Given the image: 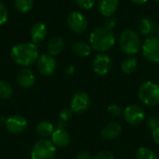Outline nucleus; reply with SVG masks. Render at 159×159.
I'll use <instances>...</instances> for the list:
<instances>
[{
  "label": "nucleus",
  "mask_w": 159,
  "mask_h": 159,
  "mask_svg": "<svg viewBox=\"0 0 159 159\" xmlns=\"http://www.w3.org/2000/svg\"><path fill=\"white\" fill-rule=\"evenodd\" d=\"M131 2H133L134 4H138V5H143L145 4L146 2H148L149 0H130Z\"/></svg>",
  "instance_id": "f704fd0d"
},
{
  "label": "nucleus",
  "mask_w": 159,
  "mask_h": 159,
  "mask_svg": "<svg viewBox=\"0 0 159 159\" xmlns=\"http://www.w3.org/2000/svg\"><path fill=\"white\" fill-rule=\"evenodd\" d=\"M34 0H14L16 9L20 13H28L34 7Z\"/></svg>",
  "instance_id": "5701e85b"
},
{
  "label": "nucleus",
  "mask_w": 159,
  "mask_h": 159,
  "mask_svg": "<svg viewBox=\"0 0 159 159\" xmlns=\"http://www.w3.org/2000/svg\"><path fill=\"white\" fill-rule=\"evenodd\" d=\"M73 114H74V112L72 111L71 108L70 109L69 108H65V109H62L61 110V112L60 114V117L63 121H68V120H70L72 118Z\"/></svg>",
  "instance_id": "c85d7f7f"
},
{
  "label": "nucleus",
  "mask_w": 159,
  "mask_h": 159,
  "mask_svg": "<svg viewBox=\"0 0 159 159\" xmlns=\"http://www.w3.org/2000/svg\"><path fill=\"white\" fill-rule=\"evenodd\" d=\"M35 131L40 137H42L43 139H46V138L52 135V133L54 131V128H53V125L50 122H48L47 120H44V121H40L36 125Z\"/></svg>",
  "instance_id": "412c9836"
},
{
  "label": "nucleus",
  "mask_w": 159,
  "mask_h": 159,
  "mask_svg": "<svg viewBox=\"0 0 159 159\" xmlns=\"http://www.w3.org/2000/svg\"><path fill=\"white\" fill-rule=\"evenodd\" d=\"M12 61L20 66H30L38 59V49L34 43H21L12 48L10 52Z\"/></svg>",
  "instance_id": "f257e3e1"
},
{
  "label": "nucleus",
  "mask_w": 159,
  "mask_h": 159,
  "mask_svg": "<svg viewBox=\"0 0 159 159\" xmlns=\"http://www.w3.org/2000/svg\"><path fill=\"white\" fill-rule=\"evenodd\" d=\"M152 135H153V139H154V141L159 144V126L157 128H156L155 129H153V133H152Z\"/></svg>",
  "instance_id": "72a5a7b5"
},
{
  "label": "nucleus",
  "mask_w": 159,
  "mask_h": 159,
  "mask_svg": "<svg viewBox=\"0 0 159 159\" xmlns=\"http://www.w3.org/2000/svg\"><path fill=\"white\" fill-rule=\"evenodd\" d=\"M75 2L83 9H90L95 4V0H75Z\"/></svg>",
  "instance_id": "cd10ccee"
},
{
  "label": "nucleus",
  "mask_w": 159,
  "mask_h": 159,
  "mask_svg": "<svg viewBox=\"0 0 159 159\" xmlns=\"http://www.w3.org/2000/svg\"><path fill=\"white\" fill-rule=\"evenodd\" d=\"M67 24L69 28L76 34L84 33L89 26L88 19L80 12H72L67 17Z\"/></svg>",
  "instance_id": "1a4fd4ad"
},
{
  "label": "nucleus",
  "mask_w": 159,
  "mask_h": 159,
  "mask_svg": "<svg viewBox=\"0 0 159 159\" xmlns=\"http://www.w3.org/2000/svg\"><path fill=\"white\" fill-rule=\"evenodd\" d=\"M56 67L57 61L54 57L49 54H43L36 61V69L42 75H51L55 72Z\"/></svg>",
  "instance_id": "0eeeda50"
},
{
  "label": "nucleus",
  "mask_w": 159,
  "mask_h": 159,
  "mask_svg": "<svg viewBox=\"0 0 159 159\" xmlns=\"http://www.w3.org/2000/svg\"><path fill=\"white\" fill-rule=\"evenodd\" d=\"M124 118L129 125L138 126L143 122L145 118V113L141 106L132 104L126 107L124 111Z\"/></svg>",
  "instance_id": "6e6552de"
},
{
  "label": "nucleus",
  "mask_w": 159,
  "mask_h": 159,
  "mask_svg": "<svg viewBox=\"0 0 159 159\" xmlns=\"http://www.w3.org/2000/svg\"><path fill=\"white\" fill-rule=\"evenodd\" d=\"M93 159H115V156L110 151H102Z\"/></svg>",
  "instance_id": "c756f323"
},
{
  "label": "nucleus",
  "mask_w": 159,
  "mask_h": 159,
  "mask_svg": "<svg viewBox=\"0 0 159 159\" xmlns=\"http://www.w3.org/2000/svg\"><path fill=\"white\" fill-rule=\"evenodd\" d=\"M148 126L152 129H155L156 128H157L159 126V120L157 117H152L150 118L149 122H148Z\"/></svg>",
  "instance_id": "2f4dec72"
},
{
  "label": "nucleus",
  "mask_w": 159,
  "mask_h": 159,
  "mask_svg": "<svg viewBox=\"0 0 159 159\" xmlns=\"http://www.w3.org/2000/svg\"><path fill=\"white\" fill-rule=\"evenodd\" d=\"M121 131H122V128L119 124L110 123L102 129L101 132V136L103 140L110 141V140H114L117 138L120 135Z\"/></svg>",
  "instance_id": "f3484780"
},
{
  "label": "nucleus",
  "mask_w": 159,
  "mask_h": 159,
  "mask_svg": "<svg viewBox=\"0 0 159 159\" xmlns=\"http://www.w3.org/2000/svg\"><path fill=\"white\" fill-rule=\"evenodd\" d=\"M90 104L89 97L85 92H77L74 95L71 101V109L75 114L85 113Z\"/></svg>",
  "instance_id": "9b49d317"
},
{
  "label": "nucleus",
  "mask_w": 159,
  "mask_h": 159,
  "mask_svg": "<svg viewBox=\"0 0 159 159\" xmlns=\"http://www.w3.org/2000/svg\"><path fill=\"white\" fill-rule=\"evenodd\" d=\"M139 28H140L141 33L147 36H151L156 32V29H157L155 22L150 18H147V17H143L141 19L140 23H139Z\"/></svg>",
  "instance_id": "aec40b11"
},
{
  "label": "nucleus",
  "mask_w": 159,
  "mask_h": 159,
  "mask_svg": "<svg viewBox=\"0 0 159 159\" xmlns=\"http://www.w3.org/2000/svg\"><path fill=\"white\" fill-rule=\"evenodd\" d=\"M107 112L112 116H115V117H119L121 115H122V108L117 105V104H113V105H110L107 109Z\"/></svg>",
  "instance_id": "a878e982"
},
{
  "label": "nucleus",
  "mask_w": 159,
  "mask_h": 159,
  "mask_svg": "<svg viewBox=\"0 0 159 159\" xmlns=\"http://www.w3.org/2000/svg\"><path fill=\"white\" fill-rule=\"evenodd\" d=\"M158 81H159V78H158Z\"/></svg>",
  "instance_id": "4c0bfd02"
},
{
  "label": "nucleus",
  "mask_w": 159,
  "mask_h": 159,
  "mask_svg": "<svg viewBox=\"0 0 159 159\" xmlns=\"http://www.w3.org/2000/svg\"><path fill=\"white\" fill-rule=\"evenodd\" d=\"M143 54L151 62H159V38L157 36L147 37L143 44Z\"/></svg>",
  "instance_id": "423d86ee"
},
{
  "label": "nucleus",
  "mask_w": 159,
  "mask_h": 159,
  "mask_svg": "<svg viewBox=\"0 0 159 159\" xmlns=\"http://www.w3.org/2000/svg\"><path fill=\"white\" fill-rule=\"evenodd\" d=\"M118 0H99L98 9L105 17L109 18L116 11Z\"/></svg>",
  "instance_id": "2eb2a0df"
},
{
  "label": "nucleus",
  "mask_w": 159,
  "mask_h": 159,
  "mask_svg": "<svg viewBox=\"0 0 159 159\" xmlns=\"http://www.w3.org/2000/svg\"><path fill=\"white\" fill-rule=\"evenodd\" d=\"M77 159H93V157L89 152H81L80 154H78Z\"/></svg>",
  "instance_id": "473e14b6"
},
{
  "label": "nucleus",
  "mask_w": 159,
  "mask_h": 159,
  "mask_svg": "<svg viewBox=\"0 0 159 159\" xmlns=\"http://www.w3.org/2000/svg\"><path fill=\"white\" fill-rule=\"evenodd\" d=\"M47 34H48L47 26L42 22L35 23L30 31V35H31V38H32L34 44L42 42L46 38Z\"/></svg>",
  "instance_id": "dca6fc26"
},
{
  "label": "nucleus",
  "mask_w": 159,
  "mask_h": 159,
  "mask_svg": "<svg viewBox=\"0 0 159 159\" xmlns=\"http://www.w3.org/2000/svg\"><path fill=\"white\" fill-rule=\"evenodd\" d=\"M140 100L148 106H156L159 103V85L147 81L139 88Z\"/></svg>",
  "instance_id": "20e7f679"
},
{
  "label": "nucleus",
  "mask_w": 159,
  "mask_h": 159,
  "mask_svg": "<svg viewBox=\"0 0 159 159\" xmlns=\"http://www.w3.org/2000/svg\"><path fill=\"white\" fill-rule=\"evenodd\" d=\"M35 82V75L30 69H22L17 75V83L22 89L31 88Z\"/></svg>",
  "instance_id": "ddd939ff"
},
{
  "label": "nucleus",
  "mask_w": 159,
  "mask_h": 159,
  "mask_svg": "<svg viewBox=\"0 0 159 159\" xmlns=\"http://www.w3.org/2000/svg\"><path fill=\"white\" fill-rule=\"evenodd\" d=\"M112 66V61L109 55L105 53L98 54L93 61V70L98 75H105L109 73Z\"/></svg>",
  "instance_id": "f8f14e48"
},
{
  "label": "nucleus",
  "mask_w": 159,
  "mask_h": 159,
  "mask_svg": "<svg viewBox=\"0 0 159 159\" xmlns=\"http://www.w3.org/2000/svg\"><path fill=\"white\" fill-rule=\"evenodd\" d=\"M5 126L7 130L11 134H20L23 132L27 127L26 119L20 115H14L9 116L6 122Z\"/></svg>",
  "instance_id": "9d476101"
},
{
  "label": "nucleus",
  "mask_w": 159,
  "mask_h": 159,
  "mask_svg": "<svg viewBox=\"0 0 159 159\" xmlns=\"http://www.w3.org/2000/svg\"><path fill=\"white\" fill-rule=\"evenodd\" d=\"M137 159H158L157 154L148 147H141L137 152Z\"/></svg>",
  "instance_id": "393cba45"
},
{
  "label": "nucleus",
  "mask_w": 159,
  "mask_h": 159,
  "mask_svg": "<svg viewBox=\"0 0 159 159\" xmlns=\"http://www.w3.org/2000/svg\"><path fill=\"white\" fill-rule=\"evenodd\" d=\"M137 66H138V61L133 57L125 59L121 63L122 71L127 75H130V74L134 73L137 69Z\"/></svg>",
  "instance_id": "4be33fe9"
},
{
  "label": "nucleus",
  "mask_w": 159,
  "mask_h": 159,
  "mask_svg": "<svg viewBox=\"0 0 159 159\" xmlns=\"http://www.w3.org/2000/svg\"><path fill=\"white\" fill-rule=\"evenodd\" d=\"M13 94L12 87L9 83L4 80H0V99L7 100L9 99Z\"/></svg>",
  "instance_id": "b1692460"
},
{
  "label": "nucleus",
  "mask_w": 159,
  "mask_h": 159,
  "mask_svg": "<svg viewBox=\"0 0 159 159\" xmlns=\"http://www.w3.org/2000/svg\"><path fill=\"white\" fill-rule=\"evenodd\" d=\"M64 47H65L64 40L60 36H54L48 41L47 48H48V52L49 55L56 56L62 52V50L64 49Z\"/></svg>",
  "instance_id": "a211bd4d"
},
{
  "label": "nucleus",
  "mask_w": 159,
  "mask_h": 159,
  "mask_svg": "<svg viewBox=\"0 0 159 159\" xmlns=\"http://www.w3.org/2000/svg\"><path fill=\"white\" fill-rule=\"evenodd\" d=\"M72 50L75 55L79 57H88L90 55L92 48L90 45H89L84 41H77L73 44Z\"/></svg>",
  "instance_id": "6ab92c4d"
},
{
  "label": "nucleus",
  "mask_w": 159,
  "mask_h": 159,
  "mask_svg": "<svg viewBox=\"0 0 159 159\" xmlns=\"http://www.w3.org/2000/svg\"><path fill=\"white\" fill-rule=\"evenodd\" d=\"M71 141L70 134L63 129H57L51 135V142L56 147H65Z\"/></svg>",
  "instance_id": "4468645a"
},
{
  "label": "nucleus",
  "mask_w": 159,
  "mask_h": 159,
  "mask_svg": "<svg viewBox=\"0 0 159 159\" xmlns=\"http://www.w3.org/2000/svg\"><path fill=\"white\" fill-rule=\"evenodd\" d=\"M156 2H157V3H159V0H155Z\"/></svg>",
  "instance_id": "e433bc0d"
},
{
  "label": "nucleus",
  "mask_w": 159,
  "mask_h": 159,
  "mask_svg": "<svg viewBox=\"0 0 159 159\" xmlns=\"http://www.w3.org/2000/svg\"><path fill=\"white\" fill-rule=\"evenodd\" d=\"M156 34H157V36L159 38V27H157V29H156Z\"/></svg>",
  "instance_id": "c9c22d12"
},
{
  "label": "nucleus",
  "mask_w": 159,
  "mask_h": 159,
  "mask_svg": "<svg viewBox=\"0 0 159 159\" xmlns=\"http://www.w3.org/2000/svg\"><path fill=\"white\" fill-rule=\"evenodd\" d=\"M89 42L92 49L100 52H104L111 49L116 42L113 32L104 26L96 27L90 34Z\"/></svg>",
  "instance_id": "f03ea898"
},
{
  "label": "nucleus",
  "mask_w": 159,
  "mask_h": 159,
  "mask_svg": "<svg viewBox=\"0 0 159 159\" xmlns=\"http://www.w3.org/2000/svg\"><path fill=\"white\" fill-rule=\"evenodd\" d=\"M119 46L125 54L133 55L138 53L141 48V40L138 34L131 29L124 30L119 37Z\"/></svg>",
  "instance_id": "7ed1b4c3"
},
{
  "label": "nucleus",
  "mask_w": 159,
  "mask_h": 159,
  "mask_svg": "<svg viewBox=\"0 0 159 159\" xmlns=\"http://www.w3.org/2000/svg\"><path fill=\"white\" fill-rule=\"evenodd\" d=\"M7 19H8L7 9L3 3H0V25L6 23Z\"/></svg>",
  "instance_id": "bb28decb"
},
{
  "label": "nucleus",
  "mask_w": 159,
  "mask_h": 159,
  "mask_svg": "<svg viewBox=\"0 0 159 159\" xmlns=\"http://www.w3.org/2000/svg\"><path fill=\"white\" fill-rule=\"evenodd\" d=\"M56 156V146L47 139L37 141L32 148V159H54Z\"/></svg>",
  "instance_id": "39448f33"
},
{
  "label": "nucleus",
  "mask_w": 159,
  "mask_h": 159,
  "mask_svg": "<svg viewBox=\"0 0 159 159\" xmlns=\"http://www.w3.org/2000/svg\"><path fill=\"white\" fill-rule=\"evenodd\" d=\"M116 20L113 19V18H111V17H109V18L106 20V21H105V26H104V27H106L107 29L113 31V30L116 28Z\"/></svg>",
  "instance_id": "7c9ffc66"
}]
</instances>
